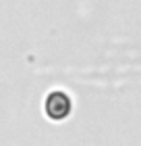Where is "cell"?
<instances>
[{
	"instance_id": "1",
	"label": "cell",
	"mask_w": 141,
	"mask_h": 146,
	"mask_svg": "<svg viewBox=\"0 0 141 146\" xmlns=\"http://www.w3.org/2000/svg\"><path fill=\"white\" fill-rule=\"evenodd\" d=\"M44 113L52 121H64L73 113V96L60 88L50 90L44 96Z\"/></svg>"
}]
</instances>
